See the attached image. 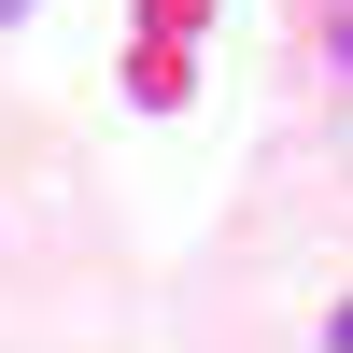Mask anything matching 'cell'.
Returning <instances> with one entry per match:
<instances>
[{
    "mask_svg": "<svg viewBox=\"0 0 353 353\" xmlns=\"http://www.w3.org/2000/svg\"><path fill=\"white\" fill-rule=\"evenodd\" d=\"M0 14H28V0H0Z\"/></svg>",
    "mask_w": 353,
    "mask_h": 353,
    "instance_id": "3",
    "label": "cell"
},
{
    "mask_svg": "<svg viewBox=\"0 0 353 353\" xmlns=\"http://www.w3.org/2000/svg\"><path fill=\"white\" fill-rule=\"evenodd\" d=\"M325 339H339V353H353V311H339V325H325Z\"/></svg>",
    "mask_w": 353,
    "mask_h": 353,
    "instance_id": "2",
    "label": "cell"
},
{
    "mask_svg": "<svg viewBox=\"0 0 353 353\" xmlns=\"http://www.w3.org/2000/svg\"><path fill=\"white\" fill-rule=\"evenodd\" d=\"M325 43H339V71H353V0H339V28H325Z\"/></svg>",
    "mask_w": 353,
    "mask_h": 353,
    "instance_id": "1",
    "label": "cell"
}]
</instances>
